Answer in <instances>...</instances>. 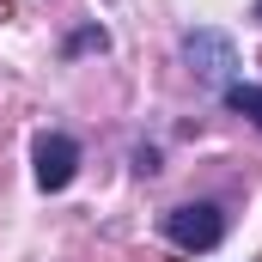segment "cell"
Here are the masks:
<instances>
[{
    "instance_id": "1",
    "label": "cell",
    "mask_w": 262,
    "mask_h": 262,
    "mask_svg": "<svg viewBox=\"0 0 262 262\" xmlns=\"http://www.w3.org/2000/svg\"><path fill=\"white\" fill-rule=\"evenodd\" d=\"M183 67L195 73L201 85L226 92V85L238 79V43H232L226 31H213V25H195V31L183 37Z\"/></svg>"
},
{
    "instance_id": "2",
    "label": "cell",
    "mask_w": 262,
    "mask_h": 262,
    "mask_svg": "<svg viewBox=\"0 0 262 262\" xmlns=\"http://www.w3.org/2000/svg\"><path fill=\"white\" fill-rule=\"evenodd\" d=\"M165 238L183 250V256H201V250H220L226 238V207L220 201H183L165 213Z\"/></svg>"
},
{
    "instance_id": "3",
    "label": "cell",
    "mask_w": 262,
    "mask_h": 262,
    "mask_svg": "<svg viewBox=\"0 0 262 262\" xmlns=\"http://www.w3.org/2000/svg\"><path fill=\"white\" fill-rule=\"evenodd\" d=\"M31 165H37V189L43 195H61L67 183L79 177V140L73 134H37Z\"/></svg>"
},
{
    "instance_id": "4",
    "label": "cell",
    "mask_w": 262,
    "mask_h": 262,
    "mask_svg": "<svg viewBox=\"0 0 262 262\" xmlns=\"http://www.w3.org/2000/svg\"><path fill=\"white\" fill-rule=\"evenodd\" d=\"M220 98H226V110H238L244 122H256V128H262V85H250V79H232Z\"/></svg>"
},
{
    "instance_id": "5",
    "label": "cell",
    "mask_w": 262,
    "mask_h": 262,
    "mask_svg": "<svg viewBox=\"0 0 262 262\" xmlns=\"http://www.w3.org/2000/svg\"><path fill=\"white\" fill-rule=\"evenodd\" d=\"M85 49H110V37H104L98 25H85V31H79V37L67 43V55H85Z\"/></svg>"
},
{
    "instance_id": "6",
    "label": "cell",
    "mask_w": 262,
    "mask_h": 262,
    "mask_svg": "<svg viewBox=\"0 0 262 262\" xmlns=\"http://www.w3.org/2000/svg\"><path fill=\"white\" fill-rule=\"evenodd\" d=\"M134 171H140V177H152V171H159V152H152V146H140V152H134Z\"/></svg>"
},
{
    "instance_id": "7",
    "label": "cell",
    "mask_w": 262,
    "mask_h": 262,
    "mask_svg": "<svg viewBox=\"0 0 262 262\" xmlns=\"http://www.w3.org/2000/svg\"><path fill=\"white\" fill-rule=\"evenodd\" d=\"M250 18H256V25H262V0H256V6H250Z\"/></svg>"
}]
</instances>
